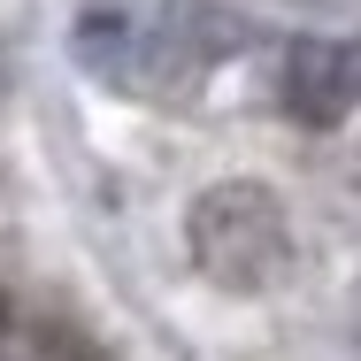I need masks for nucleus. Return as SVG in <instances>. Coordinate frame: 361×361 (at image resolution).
I'll list each match as a JSON object with an SVG mask.
<instances>
[{"label": "nucleus", "instance_id": "f257e3e1", "mask_svg": "<svg viewBox=\"0 0 361 361\" xmlns=\"http://www.w3.org/2000/svg\"><path fill=\"white\" fill-rule=\"evenodd\" d=\"M192 262H200L216 285H231V292H269L292 269L285 208H277L262 185H246V177L216 185V192L192 208Z\"/></svg>", "mask_w": 361, "mask_h": 361}, {"label": "nucleus", "instance_id": "f03ea898", "mask_svg": "<svg viewBox=\"0 0 361 361\" xmlns=\"http://www.w3.org/2000/svg\"><path fill=\"white\" fill-rule=\"evenodd\" d=\"M354 85H361V54H354V47H338V39H292V47H285L277 100H285L292 123L331 131V123L354 108Z\"/></svg>", "mask_w": 361, "mask_h": 361}]
</instances>
